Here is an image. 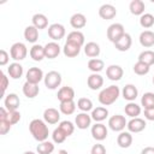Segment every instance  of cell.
<instances>
[{
	"label": "cell",
	"instance_id": "6da1fadb",
	"mask_svg": "<svg viewBox=\"0 0 154 154\" xmlns=\"http://www.w3.org/2000/svg\"><path fill=\"white\" fill-rule=\"evenodd\" d=\"M29 131L32 135V137L38 142L47 141L48 135H49V130H48L47 123L45 120H42V119H38V118L32 119L29 123Z\"/></svg>",
	"mask_w": 154,
	"mask_h": 154
},
{
	"label": "cell",
	"instance_id": "7a4b0ae2",
	"mask_svg": "<svg viewBox=\"0 0 154 154\" xmlns=\"http://www.w3.org/2000/svg\"><path fill=\"white\" fill-rule=\"evenodd\" d=\"M120 95V89L117 85H109L102 89L99 94V102L103 106H109L114 103Z\"/></svg>",
	"mask_w": 154,
	"mask_h": 154
},
{
	"label": "cell",
	"instance_id": "3957f363",
	"mask_svg": "<svg viewBox=\"0 0 154 154\" xmlns=\"http://www.w3.org/2000/svg\"><path fill=\"white\" fill-rule=\"evenodd\" d=\"M10 54H11V58L16 61H20L23 59L26 58V54H28V48L23 43V42H16L11 46L10 48Z\"/></svg>",
	"mask_w": 154,
	"mask_h": 154
},
{
	"label": "cell",
	"instance_id": "277c9868",
	"mask_svg": "<svg viewBox=\"0 0 154 154\" xmlns=\"http://www.w3.org/2000/svg\"><path fill=\"white\" fill-rule=\"evenodd\" d=\"M43 81H45V85L48 89L54 90L61 84V75L58 71H49L45 75Z\"/></svg>",
	"mask_w": 154,
	"mask_h": 154
},
{
	"label": "cell",
	"instance_id": "5b68a950",
	"mask_svg": "<svg viewBox=\"0 0 154 154\" xmlns=\"http://www.w3.org/2000/svg\"><path fill=\"white\" fill-rule=\"evenodd\" d=\"M125 34V30H124V25L120 24V23H113L108 26L107 29V38L111 41V42H116L118 41L123 35Z\"/></svg>",
	"mask_w": 154,
	"mask_h": 154
},
{
	"label": "cell",
	"instance_id": "8992f818",
	"mask_svg": "<svg viewBox=\"0 0 154 154\" xmlns=\"http://www.w3.org/2000/svg\"><path fill=\"white\" fill-rule=\"evenodd\" d=\"M128 125V122L124 116L122 114H114L108 119V126L112 131H119L122 132L125 126Z\"/></svg>",
	"mask_w": 154,
	"mask_h": 154
},
{
	"label": "cell",
	"instance_id": "52a82bcc",
	"mask_svg": "<svg viewBox=\"0 0 154 154\" xmlns=\"http://www.w3.org/2000/svg\"><path fill=\"white\" fill-rule=\"evenodd\" d=\"M66 34L65 26L60 23H53L48 26V36L53 40V41H59L61 40Z\"/></svg>",
	"mask_w": 154,
	"mask_h": 154
},
{
	"label": "cell",
	"instance_id": "ba28073f",
	"mask_svg": "<svg viewBox=\"0 0 154 154\" xmlns=\"http://www.w3.org/2000/svg\"><path fill=\"white\" fill-rule=\"evenodd\" d=\"M26 82L29 83H32V84H38L43 78H45V75H43V71L40 69V67H30L28 71H26Z\"/></svg>",
	"mask_w": 154,
	"mask_h": 154
},
{
	"label": "cell",
	"instance_id": "9c48e42d",
	"mask_svg": "<svg viewBox=\"0 0 154 154\" xmlns=\"http://www.w3.org/2000/svg\"><path fill=\"white\" fill-rule=\"evenodd\" d=\"M107 134H108L107 128L102 123H96L91 126V136L96 141H103L107 137Z\"/></svg>",
	"mask_w": 154,
	"mask_h": 154
},
{
	"label": "cell",
	"instance_id": "30bf717a",
	"mask_svg": "<svg viewBox=\"0 0 154 154\" xmlns=\"http://www.w3.org/2000/svg\"><path fill=\"white\" fill-rule=\"evenodd\" d=\"M146 125H147V124H146L144 119L137 117V118H131V120L128 122L126 128H128L129 132H135V134H137V132L143 131V130L146 129Z\"/></svg>",
	"mask_w": 154,
	"mask_h": 154
},
{
	"label": "cell",
	"instance_id": "8fae6325",
	"mask_svg": "<svg viewBox=\"0 0 154 154\" xmlns=\"http://www.w3.org/2000/svg\"><path fill=\"white\" fill-rule=\"evenodd\" d=\"M116 14H117V10H116V7H114L113 5H111V4H103V5H101L100 8H99V16H100L102 19H106V20L113 19V18L116 17Z\"/></svg>",
	"mask_w": 154,
	"mask_h": 154
},
{
	"label": "cell",
	"instance_id": "7c38bea8",
	"mask_svg": "<svg viewBox=\"0 0 154 154\" xmlns=\"http://www.w3.org/2000/svg\"><path fill=\"white\" fill-rule=\"evenodd\" d=\"M91 116H89L88 113L85 112H82V113H78L75 118V124L78 129L81 130H84V129H88L90 125H91Z\"/></svg>",
	"mask_w": 154,
	"mask_h": 154
},
{
	"label": "cell",
	"instance_id": "4fadbf2b",
	"mask_svg": "<svg viewBox=\"0 0 154 154\" xmlns=\"http://www.w3.org/2000/svg\"><path fill=\"white\" fill-rule=\"evenodd\" d=\"M131 45H132V38H131L130 34H128V32H125L118 41L114 42V47L119 52H126V51H129V48L131 47Z\"/></svg>",
	"mask_w": 154,
	"mask_h": 154
},
{
	"label": "cell",
	"instance_id": "5bb4252c",
	"mask_svg": "<svg viewBox=\"0 0 154 154\" xmlns=\"http://www.w3.org/2000/svg\"><path fill=\"white\" fill-rule=\"evenodd\" d=\"M19 103H20L19 97H18V95L14 94V93H10V94L5 97V100H4V106H5V108H6L8 112H10V111H17L18 107H19Z\"/></svg>",
	"mask_w": 154,
	"mask_h": 154
},
{
	"label": "cell",
	"instance_id": "9a60e30c",
	"mask_svg": "<svg viewBox=\"0 0 154 154\" xmlns=\"http://www.w3.org/2000/svg\"><path fill=\"white\" fill-rule=\"evenodd\" d=\"M43 120L47 124H57L60 120V112L53 107L46 108L43 112Z\"/></svg>",
	"mask_w": 154,
	"mask_h": 154
},
{
	"label": "cell",
	"instance_id": "2e32d148",
	"mask_svg": "<svg viewBox=\"0 0 154 154\" xmlns=\"http://www.w3.org/2000/svg\"><path fill=\"white\" fill-rule=\"evenodd\" d=\"M123 75H124L123 67L119 65H109L106 69V76L111 81H119V79H122Z\"/></svg>",
	"mask_w": 154,
	"mask_h": 154
},
{
	"label": "cell",
	"instance_id": "e0dca14e",
	"mask_svg": "<svg viewBox=\"0 0 154 154\" xmlns=\"http://www.w3.org/2000/svg\"><path fill=\"white\" fill-rule=\"evenodd\" d=\"M57 97L60 102H64V101H72L75 99V90L73 88L71 87H61L59 90H58V94H57Z\"/></svg>",
	"mask_w": 154,
	"mask_h": 154
},
{
	"label": "cell",
	"instance_id": "ac0fdd59",
	"mask_svg": "<svg viewBox=\"0 0 154 154\" xmlns=\"http://www.w3.org/2000/svg\"><path fill=\"white\" fill-rule=\"evenodd\" d=\"M60 46L55 42V41H52V42H48L46 46H45V55L46 58L48 59H54L57 58L59 54H60Z\"/></svg>",
	"mask_w": 154,
	"mask_h": 154
},
{
	"label": "cell",
	"instance_id": "d6986e66",
	"mask_svg": "<svg viewBox=\"0 0 154 154\" xmlns=\"http://www.w3.org/2000/svg\"><path fill=\"white\" fill-rule=\"evenodd\" d=\"M87 84H88L89 89L97 90L103 85V77L99 73H91L87 79Z\"/></svg>",
	"mask_w": 154,
	"mask_h": 154
},
{
	"label": "cell",
	"instance_id": "ffe728a7",
	"mask_svg": "<svg viewBox=\"0 0 154 154\" xmlns=\"http://www.w3.org/2000/svg\"><path fill=\"white\" fill-rule=\"evenodd\" d=\"M140 43L141 46L149 48L154 46V32L152 30H144L140 34Z\"/></svg>",
	"mask_w": 154,
	"mask_h": 154
},
{
	"label": "cell",
	"instance_id": "44dd1931",
	"mask_svg": "<svg viewBox=\"0 0 154 154\" xmlns=\"http://www.w3.org/2000/svg\"><path fill=\"white\" fill-rule=\"evenodd\" d=\"M122 95H123V97L125 100H128L129 102H132L137 97L138 90L134 84H126L122 90Z\"/></svg>",
	"mask_w": 154,
	"mask_h": 154
},
{
	"label": "cell",
	"instance_id": "7402d4cb",
	"mask_svg": "<svg viewBox=\"0 0 154 154\" xmlns=\"http://www.w3.org/2000/svg\"><path fill=\"white\" fill-rule=\"evenodd\" d=\"M117 143L120 148H129L132 144V135L129 131H122L117 137Z\"/></svg>",
	"mask_w": 154,
	"mask_h": 154
},
{
	"label": "cell",
	"instance_id": "603a6c76",
	"mask_svg": "<svg viewBox=\"0 0 154 154\" xmlns=\"http://www.w3.org/2000/svg\"><path fill=\"white\" fill-rule=\"evenodd\" d=\"M70 24L73 29H82L87 24V18L83 13H75L70 18Z\"/></svg>",
	"mask_w": 154,
	"mask_h": 154
},
{
	"label": "cell",
	"instance_id": "cb8c5ba5",
	"mask_svg": "<svg viewBox=\"0 0 154 154\" xmlns=\"http://www.w3.org/2000/svg\"><path fill=\"white\" fill-rule=\"evenodd\" d=\"M40 93V88L37 84H32L29 82H25L23 84V94L28 97V99H34Z\"/></svg>",
	"mask_w": 154,
	"mask_h": 154
},
{
	"label": "cell",
	"instance_id": "d4e9b609",
	"mask_svg": "<svg viewBox=\"0 0 154 154\" xmlns=\"http://www.w3.org/2000/svg\"><path fill=\"white\" fill-rule=\"evenodd\" d=\"M81 52V47L75 45V43H71V42H65L64 45V48H63V53L65 57L67 58H75Z\"/></svg>",
	"mask_w": 154,
	"mask_h": 154
},
{
	"label": "cell",
	"instance_id": "484cf974",
	"mask_svg": "<svg viewBox=\"0 0 154 154\" xmlns=\"http://www.w3.org/2000/svg\"><path fill=\"white\" fill-rule=\"evenodd\" d=\"M91 119L95 120L96 123H101L102 120H105L108 116V109L106 107H102V106H99L96 108H93L91 111Z\"/></svg>",
	"mask_w": 154,
	"mask_h": 154
},
{
	"label": "cell",
	"instance_id": "4316f807",
	"mask_svg": "<svg viewBox=\"0 0 154 154\" xmlns=\"http://www.w3.org/2000/svg\"><path fill=\"white\" fill-rule=\"evenodd\" d=\"M66 42H71V43H75L77 46L82 47L84 45V35L79 30H73V31L69 32L67 38H66Z\"/></svg>",
	"mask_w": 154,
	"mask_h": 154
},
{
	"label": "cell",
	"instance_id": "83f0119b",
	"mask_svg": "<svg viewBox=\"0 0 154 154\" xmlns=\"http://www.w3.org/2000/svg\"><path fill=\"white\" fill-rule=\"evenodd\" d=\"M24 38L30 43H35L38 40V29L34 25H28L24 29Z\"/></svg>",
	"mask_w": 154,
	"mask_h": 154
},
{
	"label": "cell",
	"instance_id": "f1b7e54d",
	"mask_svg": "<svg viewBox=\"0 0 154 154\" xmlns=\"http://www.w3.org/2000/svg\"><path fill=\"white\" fill-rule=\"evenodd\" d=\"M30 57L32 60L35 61H41L43 58H46L45 55V46H41V45H34L31 48H30Z\"/></svg>",
	"mask_w": 154,
	"mask_h": 154
},
{
	"label": "cell",
	"instance_id": "f546056e",
	"mask_svg": "<svg viewBox=\"0 0 154 154\" xmlns=\"http://www.w3.org/2000/svg\"><path fill=\"white\" fill-rule=\"evenodd\" d=\"M144 8H146V5L142 0H132L129 5L130 12L135 16H142L144 13Z\"/></svg>",
	"mask_w": 154,
	"mask_h": 154
},
{
	"label": "cell",
	"instance_id": "4dcf8cb0",
	"mask_svg": "<svg viewBox=\"0 0 154 154\" xmlns=\"http://www.w3.org/2000/svg\"><path fill=\"white\" fill-rule=\"evenodd\" d=\"M32 25L35 28L40 29H46L48 26V18L43 14V13H36L32 16Z\"/></svg>",
	"mask_w": 154,
	"mask_h": 154
},
{
	"label": "cell",
	"instance_id": "1f68e13d",
	"mask_svg": "<svg viewBox=\"0 0 154 154\" xmlns=\"http://www.w3.org/2000/svg\"><path fill=\"white\" fill-rule=\"evenodd\" d=\"M84 53H85V55L87 57H89V58H96V57H99V54H100V46L96 43V42H93V41H90V42H88L85 46H84Z\"/></svg>",
	"mask_w": 154,
	"mask_h": 154
},
{
	"label": "cell",
	"instance_id": "d6a6232c",
	"mask_svg": "<svg viewBox=\"0 0 154 154\" xmlns=\"http://www.w3.org/2000/svg\"><path fill=\"white\" fill-rule=\"evenodd\" d=\"M7 72L10 75L11 78L13 79H18L23 76V66L19 64V63H12L10 64V66L7 67Z\"/></svg>",
	"mask_w": 154,
	"mask_h": 154
},
{
	"label": "cell",
	"instance_id": "836d02e7",
	"mask_svg": "<svg viewBox=\"0 0 154 154\" xmlns=\"http://www.w3.org/2000/svg\"><path fill=\"white\" fill-rule=\"evenodd\" d=\"M125 114L131 117V118H137L140 114H141V106L137 105L136 102H129L128 105H125Z\"/></svg>",
	"mask_w": 154,
	"mask_h": 154
},
{
	"label": "cell",
	"instance_id": "e575fe53",
	"mask_svg": "<svg viewBox=\"0 0 154 154\" xmlns=\"http://www.w3.org/2000/svg\"><path fill=\"white\" fill-rule=\"evenodd\" d=\"M105 67V63L101 59L97 58H93L88 61V69L93 72V73H99L100 71H102Z\"/></svg>",
	"mask_w": 154,
	"mask_h": 154
},
{
	"label": "cell",
	"instance_id": "d590c367",
	"mask_svg": "<svg viewBox=\"0 0 154 154\" xmlns=\"http://www.w3.org/2000/svg\"><path fill=\"white\" fill-rule=\"evenodd\" d=\"M141 106H143L144 109L154 108V93H144L141 97Z\"/></svg>",
	"mask_w": 154,
	"mask_h": 154
},
{
	"label": "cell",
	"instance_id": "8d00e7d4",
	"mask_svg": "<svg viewBox=\"0 0 154 154\" xmlns=\"http://www.w3.org/2000/svg\"><path fill=\"white\" fill-rule=\"evenodd\" d=\"M76 103L75 101H64V102H60V106H59V109L63 114H66V116H70L75 111H76Z\"/></svg>",
	"mask_w": 154,
	"mask_h": 154
},
{
	"label": "cell",
	"instance_id": "74e56055",
	"mask_svg": "<svg viewBox=\"0 0 154 154\" xmlns=\"http://www.w3.org/2000/svg\"><path fill=\"white\" fill-rule=\"evenodd\" d=\"M36 150L38 154H52L54 152V144H53V142L43 141V142L38 143Z\"/></svg>",
	"mask_w": 154,
	"mask_h": 154
},
{
	"label": "cell",
	"instance_id": "f35d334b",
	"mask_svg": "<svg viewBox=\"0 0 154 154\" xmlns=\"http://www.w3.org/2000/svg\"><path fill=\"white\" fill-rule=\"evenodd\" d=\"M138 61L144 63V64H147L148 66L153 65V64H154V52L150 51V49H147V51L141 52L140 55H138Z\"/></svg>",
	"mask_w": 154,
	"mask_h": 154
},
{
	"label": "cell",
	"instance_id": "ab89813d",
	"mask_svg": "<svg viewBox=\"0 0 154 154\" xmlns=\"http://www.w3.org/2000/svg\"><path fill=\"white\" fill-rule=\"evenodd\" d=\"M77 107L82 111V112H89L93 111V101L88 97H81L77 101Z\"/></svg>",
	"mask_w": 154,
	"mask_h": 154
},
{
	"label": "cell",
	"instance_id": "60d3db41",
	"mask_svg": "<svg viewBox=\"0 0 154 154\" xmlns=\"http://www.w3.org/2000/svg\"><path fill=\"white\" fill-rule=\"evenodd\" d=\"M140 24L144 29H149L154 25V16L152 13H143L140 17Z\"/></svg>",
	"mask_w": 154,
	"mask_h": 154
},
{
	"label": "cell",
	"instance_id": "b9f144b4",
	"mask_svg": "<svg viewBox=\"0 0 154 154\" xmlns=\"http://www.w3.org/2000/svg\"><path fill=\"white\" fill-rule=\"evenodd\" d=\"M58 128H59L67 137H69L70 135H72L73 131H75V125H73L72 122H70V120H63V122H60V124H59Z\"/></svg>",
	"mask_w": 154,
	"mask_h": 154
},
{
	"label": "cell",
	"instance_id": "7bdbcfd3",
	"mask_svg": "<svg viewBox=\"0 0 154 154\" xmlns=\"http://www.w3.org/2000/svg\"><path fill=\"white\" fill-rule=\"evenodd\" d=\"M149 69L150 66H148L147 64L144 63H141V61H137L135 65H134V72L138 76H144L149 72Z\"/></svg>",
	"mask_w": 154,
	"mask_h": 154
},
{
	"label": "cell",
	"instance_id": "ee69618b",
	"mask_svg": "<svg viewBox=\"0 0 154 154\" xmlns=\"http://www.w3.org/2000/svg\"><path fill=\"white\" fill-rule=\"evenodd\" d=\"M66 135L59 129V128H57V129H54V131H53V134H52V138H53V142L54 143H63L65 140H66Z\"/></svg>",
	"mask_w": 154,
	"mask_h": 154
},
{
	"label": "cell",
	"instance_id": "f6af8a7d",
	"mask_svg": "<svg viewBox=\"0 0 154 154\" xmlns=\"http://www.w3.org/2000/svg\"><path fill=\"white\" fill-rule=\"evenodd\" d=\"M7 120L11 123V125L17 124V123L20 120V113H19L18 111H10V112H8Z\"/></svg>",
	"mask_w": 154,
	"mask_h": 154
},
{
	"label": "cell",
	"instance_id": "bcb514c9",
	"mask_svg": "<svg viewBox=\"0 0 154 154\" xmlns=\"http://www.w3.org/2000/svg\"><path fill=\"white\" fill-rule=\"evenodd\" d=\"M11 123L7 119H2L0 120V134L1 135H6L10 130H11Z\"/></svg>",
	"mask_w": 154,
	"mask_h": 154
},
{
	"label": "cell",
	"instance_id": "7dc6e473",
	"mask_svg": "<svg viewBox=\"0 0 154 154\" xmlns=\"http://www.w3.org/2000/svg\"><path fill=\"white\" fill-rule=\"evenodd\" d=\"M90 154H106V148L103 144L101 143H96L91 147V150H90Z\"/></svg>",
	"mask_w": 154,
	"mask_h": 154
},
{
	"label": "cell",
	"instance_id": "c3c4849f",
	"mask_svg": "<svg viewBox=\"0 0 154 154\" xmlns=\"http://www.w3.org/2000/svg\"><path fill=\"white\" fill-rule=\"evenodd\" d=\"M10 60V55L8 53L5 51V49H1L0 51V65L1 66H5Z\"/></svg>",
	"mask_w": 154,
	"mask_h": 154
},
{
	"label": "cell",
	"instance_id": "681fc988",
	"mask_svg": "<svg viewBox=\"0 0 154 154\" xmlns=\"http://www.w3.org/2000/svg\"><path fill=\"white\" fill-rule=\"evenodd\" d=\"M7 87H8V77L4 72H1V89H2V95L5 94V90L7 89Z\"/></svg>",
	"mask_w": 154,
	"mask_h": 154
},
{
	"label": "cell",
	"instance_id": "f907efd6",
	"mask_svg": "<svg viewBox=\"0 0 154 154\" xmlns=\"http://www.w3.org/2000/svg\"><path fill=\"white\" fill-rule=\"evenodd\" d=\"M144 118H146L147 120H152V122H154V108L144 109Z\"/></svg>",
	"mask_w": 154,
	"mask_h": 154
},
{
	"label": "cell",
	"instance_id": "816d5d0a",
	"mask_svg": "<svg viewBox=\"0 0 154 154\" xmlns=\"http://www.w3.org/2000/svg\"><path fill=\"white\" fill-rule=\"evenodd\" d=\"M141 154H154V147H144L141 150Z\"/></svg>",
	"mask_w": 154,
	"mask_h": 154
},
{
	"label": "cell",
	"instance_id": "f5cc1de1",
	"mask_svg": "<svg viewBox=\"0 0 154 154\" xmlns=\"http://www.w3.org/2000/svg\"><path fill=\"white\" fill-rule=\"evenodd\" d=\"M57 154H69V153H67V150H65V149H60V150H58Z\"/></svg>",
	"mask_w": 154,
	"mask_h": 154
},
{
	"label": "cell",
	"instance_id": "db71d44e",
	"mask_svg": "<svg viewBox=\"0 0 154 154\" xmlns=\"http://www.w3.org/2000/svg\"><path fill=\"white\" fill-rule=\"evenodd\" d=\"M24 154H35V153L31 152V150H26V152H24Z\"/></svg>",
	"mask_w": 154,
	"mask_h": 154
},
{
	"label": "cell",
	"instance_id": "11a10c76",
	"mask_svg": "<svg viewBox=\"0 0 154 154\" xmlns=\"http://www.w3.org/2000/svg\"><path fill=\"white\" fill-rule=\"evenodd\" d=\"M153 84H154V77H153Z\"/></svg>",
	"mask_w": 154,
	"mask_h": 154
}]
</instances>
